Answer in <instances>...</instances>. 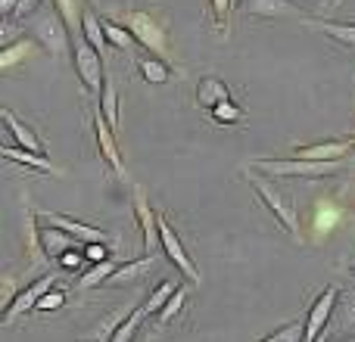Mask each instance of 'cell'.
<instances>
[{"instance_id": "obj_19", "label": "cell", "mask_w": 355, "mask_h": 342, "mask_svg": "<svg viewBox=\"0 0 355 342\" xmlns=\"http://www.w3.org/2000/svg\"><path fill=\"white\" fill-rule=\"evenodd\" d=\"M78 31L87 37V41L94 44V47L103 53V47L110 41H106V31H103V16H97L94 10H81V22H78Z\"/></svg>"}, {"instance_id": "obj_32", "label": "cell", "mask_w": 355, "mask_h": 342, "mask_svg": "<svg viewBox=\"0 0 355 342\" xmlns=\"http://www.w3.org/2000/svg\"><path fill=\"white\" fill-rule=\"evenodd\" d=\"M234 10L231 0H212V12H215V22H218V28L225 31L227 28V12Z\"/></svg>"}, {"instance_id": "obj_7", "label": "cell", "mask_w": 355, "mask_h": 342, "mask_svg": "<svg viewBox=\"0 0 355 342\" xmlns=\"http://www.w3.org/2000/svg\"><path fill=\"white\" fill-rule=\"evenodd\" d=\"M35 237H37V246H41V252L47 258H62L66 252L85 249V243H81L78 237H72L69 231H62V227H56V224H47V221L35 227Z\"/></svg>"}, {"instance_id": "obj_13", "label": "cell", "mask_w": 355, "mask_h": 342, "mask_svg": "<svg viewBox=\"0 0 355 342\" xmlns=\"http://www.w3.org/2000/svg\"><path fill=\"white\" fill-rule=\"evenodd\" d=\"M225 100H231V87H227L225 81L215 78V75L200 78V84H196V103H200V109L212 112L215 106L225 103Z\"/></svg>"}, {"instance_id": "obj_12", "label": "cell", "mask_w": 355, "mask_h": 342, "mask_svg": "<svg viewBox=\"0 0 355 342\" xmlns=\"http://www.w3.org/2000/svg\"><path fill=\"white\" fill-rule=\"evenodd\" d=\"M47 224H56V227H62V231H69L72 237H78L81 243H110V237H106L100 227H91V224H81V221H75V218H69V215H62V212H44L41 215Z\"/></svg>"}, {"instance_id": "obj_27", "label": "cell", "mask_w": 355, "mask_h": 342, "mask_svg": "<svg viewBox=\"0 0 355 342\" xmlns=\"http://www.w3.org/2000/svg\"><path fill=\"white\" fill-rule=\"evenodd\" d=\"M306 339V321H293V324H284L281 330L268 333L265 342H302Z\"/></svg>"}, {"instance_id": "obj_5", "label": "cell", "mask_w": 355, "mask_h": 342, "mask_svg": "<svg viewBox=\"0 0 355 342\" xmlns=\"http://www.w3.org/2000/svg\"><path fill=\"white\" fill-rule=\"evenodd\" d=\"M125 25H128V31L137 37V44H141V47H147L150 53H156V56H166L168 53L166 28H162V25L156 22L150 12H144V10L125 12Z\"/></svg>"}, {"instance_id": "obj_11", "label": "cell", "mask_w": 355, "mask_h": 342, "mask_svg": "<svg viewBox=\"0 0 355 342\" xmlns=\"http://www.w3.org/2000/svg\"><path fill=\"white\" fill-rule=\"evenodd\" d=\"M53 277H56V274H44V277H37L35 283H28V287H25L22 293H19L16 299L10 302V308H6V312H3V321H6V324H10L12 318H19V314H22V312H28V308H35V305H37V299H41V296L47 293L50 287H53Z\"/></svg>"}, {"instance_id": "obj_9", "label": "cell", "mask_w": 355, "mask_h": 342, "mask_svg": "<svg viewBox=\"0 0 355 342\" xmlns=\"http://www.w3.org/2000/svg\"><path fill=\"white\" fill-rule=\"evenodd\" d=\"M135 218L137 224H141V233H144V252L147 255H156V249H159V212H153L147 202V196H144L141 187H135Z\"/></svg>"}, {"instance_id": "obj_31", "label": "cell", "mask_w": 355, "mask_h": 342, "mask_svg": "<svg viewBox=\"0 0 355 342\" xmlns=\"http://www.w3.org/2000/svg\"><path fill=\"white\" fill-rule=\"evenodd\" d=\"M62 302H66V299H62V293H53V289H47V293L37 299L35 308H37V312H53V308H60Z\"/></svg>"}, {"instance_id": "obj_24", "label": "cell", "mask_w": 355, "mask_h": 342, "mask_svg": "<svg viewBox=\"0 0 355 342\" xmlns=\"http://www.w3.org/2000/svg\"><path fill=\"white\" fill-rule=\"evenodd\" d=\"M103 31H106V41L116 50H131L137 44V37L128 31V25H119V22H112V19H103Z\"/></svg>"}, {"instance_id": "obj_25", "label": "cell", "mask_w": 355, "mask_h": 342, "mask_svg": "<svg viewBox=\"0 0 355 342\" xmlns=\"http://www.w3.org/2000/svg\"><path fill=\"white\" fill-rule=\"evenodd\" d=\"M175 289H178V287H175L172 280H162L159 287H156L153 293L147 296V302H144V305H141V312L147 314V318H156V312H159V308L166 305V302H168V296H172Z\"/></svg>"}, {"instance_id": "obj_28", "label": "cell", "mask_w": 355, "mask_h": 342, "mask_svg": "<svg viewBox=\"0 0 355 342\" xmlns=\"http://www.w3.org/2000/svg\"><path fill=\"white\" fill-rule=\"evenodd\" d=\"M209 116H212L218 125H234V122H240V118H243V109H240V106L234 103V97H231V100H225V103L215 106Z\"/></svg>"}, {"instance_id": "obj_34", "label": "cell", "mask_w": 355, "mask_h": 342, "mask_svg": "<svg viewBox=\"0 0 355 342\" xmlns=\"http://www.w3.org/2000/svg\"><path fill=\"white\" fill-rule=\"evenodd\" d=\"M231 3H234V6H240V3H243V0H231Z\"/></svg>"}, {"instance_id": "obj_17", "label": "cell", "mask_w": 355, "mask_h": 342, "mask_svg": "<svg viewBox=\"0 0 355 342\" xmlns=\"http://www.w3.org/2000/svg\"><path fill=\"white\" fill-rule=\"evenodd\" d=\"M3 153V159H10V162H19V165H28V168H35V171H44V174H53V162L47 159L44 153H35V150H25V147H3L0 150Z\"/></svg>"}, {"instance_id": "obj_6", "label": "cell", "mask_w": 355, "mask_h": 342, "mask_svg": "<svg viewBox=\"0 0 355 342\" xmlns=\"http://www.w3.org/2000/svg\"><path fill=\"white\" fill-rule=\"evenodd\" d=\"M159 243H162V252L168 255V262L175 264L178 271H181L184 277H187L190 283H200V268L193 264V258L187 255V249H184V243L178 240L175 227L168 224L166 215H159Z\"/></svg>"}, {"instance_id": "obj_30", "label": "cell", "mask_w": 355, "mask_h": 342, "mask_svg": "<svg viewBox=\"0 0 355 342\" xmlns=\"http://www.w3.org/2000/svg\"><path fill=\"white\" fill-rule=\"evenodd\" d=\"M85 258L87 262H103V258H110L112 252H110V243H85Z\"/></svg>"}, {"instance_id": "obj_29", "label": "cell", "mask_w": 355, "mask_h": 342, "mask_svg": "<svg viewBox=\"0 0 355 342\" xmlns=\"http://www.w3.org/2000/svg\"><path fill=\"white\" fill-rule=\"evenodd\" d=\"M184 302H187V296H184V289L178 287L175 293L168 296V302H166V305H162L159 312H156V321H159V324H168V321H172L175 314L181 312V305H184Z\"/></svg>"}, {"instance_id": "obj_8", "label": "cell", "mask_w": 355, "mask_h": 342, "mask_svg": "<svg viewBox=\"0 0 355 342\" xmlns=\"http://www.w3.org/2000/svg\"><path fill=\"white\" fill-rule=\"evenodd\" d=\"M337 299H340L337 287L321 289V296L312 302V308H309V314H306V339L302 342H315L324 336V327H327V321H331L334 308H337Z\"/></svg>"}, {"instance_id": "obj_1", "label": "cell", "mask_w": 355, "mask_h": 342, "mask_svg": "<svg viewBox=\"0 0 355 342\" xmlns=\"http://www.w3.org/2000/svg\"><path fill=\"white\" fill-rule=\"evenodd\" d=\"M31 35L53 56L69 53V47H72V28H69L66 16L60 12L56 3H41L31 12Z\"/></svg>"}, {"instance_id": "obj_35", "label": "cell", "mask_w": 355, "mask_h": 342, "mask_svg": "<svg viewBox=\"0 0 355 342\" xmlns=\"http://www.w3.org/2000/svg\"><path fill=\"white\" fill-rule=\"evenodd\" d=\"M352 271H355V264H352Z\"/></svg>"}, {"instance_id": "obj_21", "label": "cell", "mask_w": 355, "mask_h": 342, "mask_svg": "<svg viewBox=\"0 0 355 342\" xmlns=\"http://www.w3.org/2000/svg\"><path fill=\"white\" fill-rule=\"evenodd\" d=\"M137 72H141V78L150 81V84H166V81L172 78V72H168L162 56H141V60H137Z\"/></svg>"}, {"instance_id": "obj_4", "label": "cell", "mask_w": 355, "mask_h": 342, "mask_svg": "<svg viewBox=\"0 0 355 342\" xmlns=\"http://www.w3.org/2000/svg\"><path fill=\"white\" fill-rule=\"evenodd\" d=\"M250 187L256 190L259 202H262V206L275 215L277 224H281L287 233H293V237H296V233H300V218H296V208L287 202V196H284L271 181H265V177H259V174H250Z\"/></svg>"}, {"instance_id": "obj_2", "label": "cell", "mask_w": 355, "mask_h": 342, "mask_svg": "<svg viewBox=\"0 0 355 342\" xmlns=\"http://www.w3.org/2000/svg\"><path fill=\"white\" fill-rule=\"evenodd\" d=\"M69 56H72V66H75V72H78L85 91L100 93V87H103V81H106L100 50L94 47V44L81 35V31H72V47H69Z\"/></svg>"}, {"instance_id": "obj_36", "label": "cell", "mask_w": 355, "mask_h": 342, "mask_svg": "<svg viewBox=\"0 0 355 342\" xmlns=\"http://www.w3.org/2000/svg\"><path fill=\"white\" fill-rule=\"evenodd\" d=\"M352 141H355V137H352Z\"/></svg>"}, {"instance_id": "obj_26", "label": "cell", "mask_w": 355, "mask_h": 342, "mask_svg": "<svg viewBox=\"0 0 355 342\" xmlns=\"http://www.w3.org/2000/svg\"><path fill=\"white\" fill-rule=\"evenodd\" d=\"M144 321H147V314H144L141 308H137V312H131L128 318H125L122 324H119L116 330L110 333V339H112V342H128V339H131V336H135V333H137V327H141Z\"/></svg>"}, {"instance_id": "obj_14", "label": "cell", "mask_w": 355, "mask_h": 342, "mask_svg": "<svg viewBox=\"0 0 355 342\" xmlns=\"http://www.w3.org/2000/svg\"><path fill=\"white\" fill-rule=\"evenodd\" d=\"M355 147V141H324V143H315V147H296L290 156H302V159H321V162H334V159H343L346 153Z\"/></svg>"}, {"instance_id": "obj_10", "label": "cell", "mask_w": 355, "mask_h": 342, "mask_svg": "<svg viewBox=\"0 0 355 342\" xmlns=\"http://www.w3.org/2000/svg\"><path fill=\"white\" fill-rule=\"evenodd\" d=\"M112 125L103 118V112H94V137H97V147H100V156L103 162L116 171L119 177H125V162H122V153H119V143H116V134H112Z\"/></svg>"}, {"instance_id": "obj_15", "label": "cell", "mask_w": 355, "mask_h": 342, "mask_svg": "<svg viewBox=\"0 0 355 342\" xmlns=\"http://www.w3.org/2000/svg\"><path fill=\"white\" fill-rule=\"evenodd\" d=\"M0 118H3V125H6V131L12 134V141H16V147H25V150H35V153H44V143L37 141V134L28 128L25 122H19V116L16 112H10L3 106L0 109Z\"/></svg>"}, {"instance_id": "obj_33", "label": "cell", "mask_w": 355, "mask_h": 342, "mask_svg": "<svg viewBox=\"0 0 355 342\" xmlns=\"http://www.w3.org/2000/svg\"><path fill=\"white\" fill-rule=\"evenodd\" d=\"M44 0H19L16 3V10H12V19H22V16H31V12L41 6Z\"/></svg>"}, {"instance_id": "obj_20", "label": "cell", "mask_w": 355, "mask_h": 342, "mask_svg": "<svg viewBox=\"0 0 355 342\" xmlns=\"http://www.w3.org/2000/svg\"><path fill=\"white\" fill-rule=\"evenodd\" d=\"M97 100H100V112H103V118L112 125V128H119V91H116L112 75H106V81H103V87H100Z\"/></svg>"}, {"instance_id": "obj_18", "label": "cell", "mask_w": 355, "mask_h": 342, "mask_svg": "<svg viewBox=\"0 0 355 342\" xmlns=\"http://www.w3.org/2000/svg\"><path fill=\"white\" fill-rule=\"evenodd\" d=\"M243 12L250 16H293L296 6L290 0H243Z\"/></svg>"}, {"instance_id": "obj_16", "label": "cell", "mask_w": 355, "mask_h": 342, "mask_svg": "<svg viewBox=\"0 0 355 342\" xmlns=\"http://www.w3.org/2000/svg\"><path fill=\"white\" fill-rule=\"evenodd\" d=\"M306 25L324 31L327 37H334L337 44L355 50V22H334V19H306Z\"/></svg>"}, {"instance_id": "obj_23", "label": "cell", "mask_w": 355, "mask_h": 342, "mask_svg": "<svg viewBox=\"0 0 355 342\" xmlns=\"http://www.w3.org/2000/svg\"><path fill=\"white\" fill-rule=\"evenodd\" d=\"M119 264L112 262V255L110 258H103V262H94V268L87 271V274H81V280H78V287L81 289H91V287H100V283H106L112 277V271H116Z\"/></svg>"}, {"instance_id": "obj_3", "label": "cell", "mask_w": 355, "mask_h": 342, "mask_svg": "<svg viewBox=\"0 0 355 342\" xmlns=\"http://www.w3.org/2000/svg\"><path fill=\"white\" fill-rule=\"evenodd\" d=\"M250 168L262 171V174H268V177H309V181H318V177L331 174L334 162L290 156V159H252Z\"/></svg>"}, {"instance_id": "obj_22", "label": "cell", "mask_w": 355, "mask_h": 342, "mask_svg": "<svg viewBox=\"0 0 355 342\" xmlns=\"http://www.w3.org/2000/svg\"><path fill=\"white\" fill-rule=\"evenodd\" d=\"M150 268H153V255H144L141 262H125V264H119V268L112 271V277H110L106 283H128V280H137V277H144Z\"/></svg>"}]
</instances>
